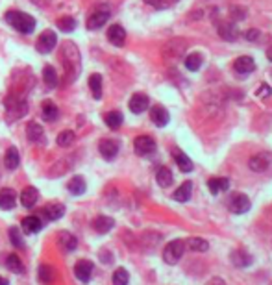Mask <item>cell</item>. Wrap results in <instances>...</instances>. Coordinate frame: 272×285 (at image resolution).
I'll list each match as a JSON object with an SVG mask.
<instances>
[{
    "instance_id": "52a82bcc",
    "label": "cell",
    "mask_w": 272,
    "mask_h": 285,
    "mask_svg": "<svg viewBox=\"0 0 272 285\" xmlns=\"http://www.w3.org/2000/svg\"><path fill=\"white\" fill-rule=\"evenodd\" d=\"M93 272H95V265L89 260H80L74 265V276L82 283H89L93 280Z\"/></svg>"
},
{
    "instance_id": "ee69618b",
    "label": "cell",
    "mask_w": 272,
    "mask_h": 285,
    "mask_svg": "<svg viewBox=\"0 0 272 285\" xmlns=\"http://www.w3.org/2000/svg\"><path fill=\"white\" fill-rule=\"evenodd\" d=\"M98 255H100V261H102L104 265H111L113 263V254H111V250H100L98 252Z\"/></svg>"
},
{
    "instance_id": "7c38bea8",
    "label": "cell",
    "mask_w": 272,
    "mask_h": 285,
    "mask_svg": "<svg viewBox=\"0 0 272 285\" xmlns=\"http://www.w3.org/2000/svg\"><path fill=\"white\" fill-rule=\"evenodd\" d=\"M230 260H231V263L235 265V267H239V269H247V267H250V265L254 263V258H252V254L248 252V250H245V248L231 250Z\"/></svg>"
},
{
    "instance_id": "7dc6e473",
    "label": "cell",
    "mask_w": 272,
    "mask_h": 285,
    "mask_svg": "<svg viewBox=\"0 0 272 285\" xmlns=\"http://www.w3.org/2000/svg\"><path fill=\"white\" fill-rule=\"evenodd\" d=\"M146 4L154 6V8H158V10H163V8H167V6L170 4L169 0H144Z\"/></svg>"
},
{
    "instance_id": "8992f818",
    "label": "cell",
    "mask_w": 272,
    "mask_h": 285,
    "mask_svg": "<svg viewBox=\"0 0 272 285\" xmlns=\"http://www.w3.org/2000/svg\"><path fill=\"white\" fill-rule=\"evenodd\" d=\"M109 15H111V11H109L108 8H104V6L97 8V10L93 11L91 15H89L87 28H89V30H98V28H102V26L109 20Z\"/></svg>"
},
{
    "instance_id": "d4e9b609",
    "label": "cell",
    "mask_w": 272,
    "mask_h": 285,
    "mask_svg": "<svg viewBox=\"0 0 272 285\" xmlns=\"http://www.w3.org/2000/svg\"><path fill=\"white\" fill-rule=\"evenodd\" d=\"M268 165H270V159H268L265 154H256V156H252L250 161H248V167H250V170H254V173H265V170H268Z\"/></svg>"
},
{
    "instance_id": "ac0fdd59",
    "label": "cell",
    "mask_w": 272,
    "mask_h": 285,
    "mask_svg": "<svg viewBox=\"0 0 272 285\" xmlns=\"http://www.w3.org/2000/svg\"><path fill=\"white\" fill-rule=\"evenodd\" d=\"M148 104H150V100L144 93H135L134 97L130 98V111L139 115V113H143L148 109Z\"/></svg>"
},
{
    "instance_id": "5bb4252c",
    "label": "cell",
    "mask_w": 272,
    "mask_h": 285,
    "mask_svg": "<svg viewBox=\"0 0 272 285\" xmlns=\"http://www.w3.org/2000/svg\"><path fill=\"white\" fill-rule=\"evenodd\" d=\"M56 43H57L56 34H54L52 30H46V32H43L41 36H39V39H37V43H36V48L39 52H43V54H46V52L54 50Z\"/></svg>"
},
{
    "instance_id": "e0dca14e",
    "label": "cell",
    "mask_w": 272,
    "mask_h": 285,
    "mask_svg": "<svg viewBox=\"0 0 272 285\" xmlns=\"http://www.w3.org/2000/svg\"><path fill=\"white\" fill-rule=\"evenodd\" d=\"M26 137H28L30 142H34V145H43V142H45V130H43L41 124L30 122V124L26 126Z\"/></svg>"
},
{
    "instance_id": "2e32d148",
    "label": "cell",
    "mask_w": 272,
    "mask_h": 285,
    "mask_svg": "<svg viewBox=\"0 0 272 285\" xmlns=\"http://www.w3.org/2000/svg\"><path fill=\"white\" fill-rule=\"evenodd\" d=\"M37 278L41 281L43 285H52L56 281L57 278V270L48 263H43L39 265V269H37Z\"/></svg>"
},
{
    "instance_id": "b9f144b4",
    "label": "cell",
    "mask_w": 272,
    "mask_h": 285,
    "mask_svg": "<svg viewBox=\"0 0 272 285\" xmlns=\"http://www.w3.org/2000/svg\"><path fill=\"white\" fill-rule=\"evenodd\" d=\"M200 65H202V56L198 52H193V54H189V56L185 58V67L189 71H198Z\"/></svg>"
},
{
    "instance_id": "8fae6325",
    "label": "cell",
    "mask_w": 272,
    "mask_h": 285,
    "mask_svg": "<svg viewBox=\"0 0 272 285\" xmlns=\"http://www.w3.org/2000/svg\"><path fill=\"white\" fill-rule=\"evenodd\" d=\"M185 48H187V43H185L184 39H172L163 46V56L169 58V60L170 58H172V60H178L185 52Z\"/></svg>"
},
{
    "instance_id": "bcb514c9",
    "label": "cell",
    "mask_w": 272,
    "mask_h": 285,
    "mask_svg": "<svg viewBox=\"0 0 272 285\" xmlns=\"http://www.w3.org/2000/svg\"><path fill=\"white\" fill-rule=\"evenodd\" d=\"M245 37H247V41H250V43H256V41L261 37V32L259 30H247L245 32Z\"/></svg>"
},
{
    "instance_id": "83f0119b",
    "label": "cell",
    "mask_w": 272,
    "mask_h": 285,
    "mask_svg": "<svg viewBox=\"0 0 272 285\" xmlns=\"http://www.w3.org/2000/svg\"><path fill=\"white\" fill-rule=\"evenodd\" d=\"M67 189H69V193L76 194V196L83 194L85 191H87V183H85V178H83V176H72V178L69 180V183H67Z\"/></svg>"
},
{
    "instance_id": "4dcf8cb0",
    "label": "cell",
    "mask_w": 272,
    "mask_h": 285,
    "mask_svg": "<svg viewBox=\"0 0 272 285\" xmlns=\"http://www.w3.org/2000/svg\"><path fill=\"white\" fill-rule=\"evenodd\" d=\"M191 194H193V182H184L180 187L174 191L172 198H174L176 202L184 204V202H187V200H191Z\"/></svg>"
},
{
    "instance_id": "74e56055",
    "label": "cell",
    "mask_w": 272,
    "mask_h": 285,
    "mask_svg": "<svg viewBox=\"0 0 272 285\" xmlns=\"http://www.w3.org/2000/svg\"><path fill=\"white\" fill-rule=\"evenodd\" d=\"M130 283V272L124 267L115 269V272L111 274V285H128Z\"/></svg>"
},
{
    "instance_id": "d590c367",
    "label": "cell",
    "mask_w": 272,
    "mask_h": 285,
    "mask_svg": "<svg viewBox=\"0 0 272 285\" xmlns=\"http://www.w3.org/2000/svg\"><path fill=\"white\" fill-rule=\"evenodd\" d=\"M43 80H45V86L48 89H54L57 86V72L52 65H46L43 69Z\"/></svg>"
},
{
    "instance_id": "277c9868",
    "label": "cell",
    "mask_w": 272,
    "mask_h": 285,
    "mask_svg": "<svg viewBox=\"0 0 272 285\" xmlns=\"http://www.w3.org/2000/svg\"><path fill=\"white\" fill-rule=\"evenodd\" d=\"M6 107H8V121H15V119H21L26 115V109H28V106H26V102L22 97H8V100H6Z\"/></svg>"
},
{
    "instance_id": "603a6c76",
    "label": "cell",
    "mask_w": 272,
    "mask_h": 285,
    "mask_svg": "<svg viewBox=\"0 0 272 285\" xmlns=\"http://www.w3.org/2000/svg\"><path fill=\"white\" fill-rule=\"evenodd\" d=\"M108 39L111 45L115 46H123L126 43V32L120 24H111L108 30Z\"/></svg>"
},
{
    "instance_id": "cb8c5ba5",
    "label": "cell",
    "mask_w": 272,
    "mask_h": 285,
    "mask_svg": "<svg viewBox=\"0 0 272 285\" xmlns=\"http://www.w3.org/2000/svg\"><path fill=\"white\" fill-rule=\"evenodd\" d=\"M21 226L26 234L36 235L43 230V220L39 219V217H36V215H30V217H24V219H22Z\"/></svg>"
},
{
    "instance_id": "9c48e42d",
    "label": "cell",
    "mask_w": 272,
    "mask_h": 285,
    "mask_svg": "<svg viewBox=\"0 0 272 285\" xmlns=\"http://www.w3.org/2000/svg\"><path fill=\"white\" fill-rule=\"evenodd\" d=\"M134 150L137 156H150L156 152V141L150 135H139L134 141Z\"/></svg>"
},
{
    "instance_id": "f907efd6",
    "label": "cell",
    "mask_w": 272,
    "mask_h": 285,
    "mask_svg": "<svg viewBox=\"0 0 272 285\" xmlns=\"http://www.w3.org/2000/svg\"><path fill=\"white\" fill-rule=\"evenodd\" d=\"M32 2L37 6H41V8H45L46 4H50V0H32Z\"/></svg>"
},
{
    "instance_id": "681fc988",
    "label": "cell",
    "mask_w": 272,
    "mask_h": 285,
    "mask_svg": "<svg viewBox=\"0 0 272 285\" xmlns=\"http://www.w3.org/2000/svg\"><path fill=\"white\" fill-rule=\"evenodd\" d=\"M205 285H226V283H224V281H222L221 278H211V280L207 281Z\"/></svg>"
},
{
    "instance_id": "f1b7e54d",
    "label": "cell",
    "mask_w": 272,
    "mask_h": 285,
    "mask_svg": "<svg viewBox=\"0 0 272 285\" xmlns=\"http://www.w3.org/2000/svg\"><path fill=\"white\" fill-rule=\"evenodd\" d=\"M6 269L13 272V274H24L26 272L24 263H22V260L17 254H10L6 258Z\"/></svg>"
},
{
    "instance_id": "484cf974",
    "label": "cell",
    "mask_w": 272,
    "mask_h": 285,
    "mask_svg": "<svg viewBox=\"0 0 272 285\" xmlns=\"http://www.w3.org/2000/svg\"><path fill=\"white\" fill-rule=\"evenodd\" d=\"M156 182H158L159 187L167 189L174 182V174H172V170H170L169 167H159L158 170H156Z\"/></svg>"
},
{
    "instance_id": "3957f363",
    "label": "cell",
    "mask_w": 272,
    "mask_h": 285,
    "mask_svg": "<svg viewBox=\"0 0 272 285\" xmlns=\"http://www.w3.org/2000/svg\"><path fill=\"white\" fill-rule=\"evenodd\" d=\"M185 241L184 239H172L170 243L165 244L163 248V261L167 265H176L185 254Z\"/></svg>"
},
{
    "instance_id": "6da1fadb",
    "label": "cell",
    "mask_w": 272,
    "mask_h": 285,
    "mask_svg": "<svg viewBox=\"0 0 272 285\" xmlns=\"http://www.w3.org/2000/svg\"><path fill=\"white\" fill-rule=\"evenodd\" d=\"M62 61L69 80L78 78V74L82 71V58H80L78 46L72 41H63L62 43Z\"/></svg>"
},
{
    "instance_id": "7bdbcfd3",
    "label": "cell",
    "mask_w": 272,
    "mask_h": 285,
    "mask_svg": "<svg viewBox=\"0 0 272 285\" xmlns=\"http://www.w3.org/2000/svg\"><path fill=\"white\" fill-rule=\"evenodd\" d=\"M57 28L65 34H71L74 28H76V20L72 19V17H62V19L57 20Z\"/></svg>"
},
{
    "instance_id": "c3c4849f",
    "label": "cell",
    "mask_w": 272,
    "mask_h": 285,
    "mask_svg": "<svg viewBox=\"0 0 272 285\" xmlns=\"http://www.w3.org/2000/svg\"><path fill=\"white\" fill-rule=\"evenodd\" d=\"M230 13L231 15H235V19H243V17H245V11H241L239 8H231Z\"/></svg>"
},
{
    "instance_id": "60d3db41",
    "label": "cell",
    "mask_w": 272,
    "mask_h": 285,
    "mask_svg": "<svg viewBox=\"0 0 272 285\" xmlns=\"http://www.w3.org/2000/svg\"><path fill=\"white\" fill-rule=\"evenodd\" d=\"M8 234H10V241L13 246H17V248H24L26 243H24V237H22V234H21V230L15 228V226H11Z\"/></svg>"
},
{
    "instance_id": "ba28073f",
    "label": "cell",
    "mask_w": 272,
    "mask_h": 285,
    "mask_svg": "<svg viewBox=\"0 0 272 285\" xmlns=\"http://www.w3.org/2000/svg\"><path fill=\"white\" fill-rule=\"evenodd\" d=\"M118 150H120V145H118L117 139H102L98 145V152L106 161H113L117 158Z\"/></svg>"
},
{
    "instance_id": "7a4b0ae2",
    "label": "cell",
    "mask_w": 272,
    "mask_h": 285,
    "mask_svg": "<svg viewBox=\"0 0 272 285\" xmlns=\"http://www.w3.org/2000/svg\"><path fill=\"white\" fill-rule=\"evenodd\" d=\"M6 20L10 22L11 28H15L21 34H32L34 28H36V19L28 15V13H22V11H8Z\"/></svg>"
},
{
    "instance_id": "f6af8a7d",
    "label": "cell",
    "mask_w": 272,
    "mask_h": 285,
    "mask_svg": "<svg viewBox=\"0 0 272 285\" xmlns=\"http://www.w3.org/2000/svg\"><path fill=\"white\" fill-rule=\"evenodd\" d=\"M256 95H257L259 98H267V97H270V95H272V89L267 86V83H261V87L257 89Z\"/></svg>"
},
{
    "instance_id": "44dd1931",
    "label": "cell",
    "mask_w": 272,
    "mask_h": 285,
    "mask_svg": "<svg viewBox=\"0 0 272 285\" xmlns=\"http://www.w3.org/2000/svg\"><path fill=\"white\" fill-rule=\"evenodd\" d=\"M233 71L239 74H250L256 71V61L252 60L250 56H241L233 61Z\"/></svg>"
},
{
    "instance_id": "f5cc1de1",
    "label": "cell",
    "mask_w": 272,
    "mask_h": 285,
    "mask_svg": "<svg viewBox=\"0 0 272 285\" xmlns=\"http://www.w3.org/2000/svg\"><path fill=\"white\" fill-rule=\"evenodd\" d=\"M267 58H268V61H272V46L267 50Z\"/></svg>"
},
{
    "instance_id": "11a10c76",
    "label": "cell",
    "mask_w": 272,
    "mask_h": 285,
    "mask_svg": "<svg viewBox=\"0 0 272 285\" xmlns=\"http://www.w3.org/2000/svg\"><path fill=\"white\" fill-rule=\"evenodd\" d=\"M270 285H272V283H270Z\"/></svg>"
},
{
    "instance_id": "e575fe53",
    "label": "cell",
    "mask_w": 272,
    "mask_h": 285,
    "mask_svg": "<svg viewBox=\"0 0 272 285\" xmlns=\"http://www.w3.org/2000/svg\"><path fill=\"white\" fill-rule=\"evenodd\" d=\"M89 89H91L93 97L97 98V100H100L102 98V76L100 74H91L89 76Z\"/></svg>"
},
{
    "instance_id": "5b68a950",
    "label": "cell",
    "mask_w": 272,
    "mask_h": 285,
    "mask_svg": "<svg viewBox=\"0 0 272 285\" xmlns=\"http://www.w3.org/2000/svg\"><path fill=\"white\" fill-rule=\"evenodd\" d=\"M250 198H248L245 193H233L230 196V202H228V208H230L231 213L235 215H243L247 213L248 209H250Z\"/></svg>"
},
{
    "instance_id": "d6a6232c",
    "label": "cell",
    "mask_w": 272,
    "mask_h": 285,
    "mask_svg": "<svg viewBox=\"0 0 272 285\" xmlns=\"http://www.w3.org/2000/svg\"><path fill=\"white\" fill-rule=\"evenodd\" d=\"M228 187H230V180L228 178H209V182H207V189H209L211 194L228 191Z\"/></svg>"
},
{
    "instance_id": "836d02e7",
    "label": "cell",
    "mask_w": 272,
    "mask_h": 285,
    "mask_svg": "<svg viewBox=\"0 0 272 285\" xmlns=\"http://www.w3.org/2000/svg\"><path fill=\"white\" fill-rule=\"evenodd\" d=\"M185 246L193 252H207L209 250V243L207 239H202V237H189L185 241Z\"/></svg>"
},
{
    "instance_id": "7402d4cb",
    "label": "cell",
    "mask_w": 272,
    "mask_h": 285,
    "mask_svg": "<svg viewBox=\"0 0 272 285\" xmlns=\"http://www.w3.org/2000/svg\"><path fill=\"white\" fill-rule=\"evenodd\" d=\"M172 158H174L176 165H178V168H180L182 173H193V168H195V163L191 161L189 156H185L182 150L174 148V150H172Z\"/></svg>"
},
{
    "instance_id": "f35d334b",
    "label": "cell",
    "mask_w": 272,
    "mask_h": 285,
    "mask_svg": "<svg viewBox=\"0 0 272 285\" xmlns=\"http://www.w3.org/2000/svg\"><path fill=\"white\" fill-rule=\"evenodd\" d=\"M106 124H108L111 130H118V128L123 126V113L120 111H109L106 117H104Z\"/></svg>"
},
{
    "instance_id": "f546056e",
    "label": "cell",
    "mask_w": 272,
    "mask_h": 285,
    "mask_svg": "<svg viewBox=\"0 0 272 285\" xmlns=\"http://www.w3.org/2000/svg\"><path fill=\"white\" fill-rule=\"evenodd\" d=\"M37 200H39V191H37L36 187H26L21 193V204L24 208H28V209L34 208L37 204Z\"/></svg>"
},
{
    "instance_id": "8d00e7d4",
    "label": "cell",
    "mask_w": 272,
    "mask_h": 285,
    "mask_svg": "<svg viewBox=\"0 0 272 285\" xmlns=\"http://www.w3.org/2000/svg\"><path fill=\"white\" fill-rule=\"evenodd\" d=\"M41 109H43V119H45L46 122H52V121H56L57 119V107L52 100L43 102Z\"/></svg>"
},
{
    "instance_id": "ab89813d",
    "label": "cell",
    "mask_w": 272,
    "mask_h": 285,
    "mask_svg": "<svg viewBox=\"0 0 272 285\" xmlns=\"http://www.w3.org/2000/svg\"><path fill=\"white\" fill-rule=\"evenodd\" d=\"M74 141H76V135H74V132H71V130H65V132H62L59 135H57V139H56L57 147H62V148L71 147Z\"/></svg>"
},
{
    "instance_id": "1f68e13d",
    "label": "cell",
    "mask_w": 272,
    "mask_h": 285,
    "mask_svg": "<svg viewBox=\"0 0 272 285\" xmlns=\"http://www.w3.org/2000/svg\"><path fill=\"white\" fill-rule=\"evenodd\" d=\"M219 34H221L222 39H226V41H235L237 36H239V32H237L235 24H231V22H219Z\"/></svg>"
},
{
    "instance_id": "d6986e66",
    "label": "cell",
    "mask_w": 272,
    "mask_h": 285,
    "mask_svg": "<svg viewBox=\"0 0 272 285\" xmlns=\"http://www.w3.org/2000/svg\"><path fill=\"white\" fill-rule=\"evenodd\" d=\"M17 206V193L13 189L10 187H4L0 189V209H4V211H10Z\"/></svg>"
},
{
    "instance_id": "ffe728a7",
    "label": "cell",
    "mask_w": 272,
    "mask_h": 285,
    "mask_svg": "<svg viewBox=\"0 0 272 285\" xmlns=\"http://www.w3.org/2000/svg\"><path fill=\"white\" fill-rule=\"evenodd\" d=\"M150 121L154 122L156 126L163 128V126H167V124H169L170 115H169V111H167L163 106H154L152 109H150Z\"/></svg>"
},
{
    "instance_id": "816d5d0a",
    "label": "cell",
    "mask_w": 272,
    "mask_h": 285,
    "mask_svg": "<svg viewBox=\"0 0 272 285\" xmlns=\"http://www.w3.org/2000/svg\"><path fill=\"white\" fill-rule=\"evenodd\" d=\"M0 285H10V281L6 280V278H2V276H0Z\"/></svg>"
},
{
    "instance_id": "9a60e30c",
    "label": "cell",
    "mask_w": 272,
    "mask_h": 285,
    "mask_svg": "<svg viewBox=\"0 0 272 285\" xmlns=\"http://www.w3.org/2000/svg\"><path fill=\"white\" fill-rule=\"evenodd\" d=\"M57 246H59V250L65 252V254L76 250L78 248L76 235H72L71 232H62V234H57Z\"/></svg>"
},
{
    "instance_id": "db71d44e",
    "label": "cell",
    "mask_w": 272,
    "mask_h": 285,
    "mask_svg": "<svg viewBox=\"0 0 272 285\" xmlns=\"http://www.w3.org/2000/svg\"><path fill=\"white\" fill-rule=\"evenodd\" d=\"M169 2H176V0H169Z\"/></svg>"
},
{
    "instance_id": "4fadbf2b",
    "label": "cell",
    "mask_w": 272,
    "mask_h": 285,
    "mask_svg": "<svg viewBox=\"0 0 272 285\" xmlns=\"http://www.w3.org/2000/svg\"><path fill=\"white\" fill-rule=\"evenodd\" d=\"M91 226H93V230H95L97 234L106 235V234H109V232L115 228V220L111 219V217H108V215H97V217L93 219Z\"/></svg>"
},
{
    "instance_id": "30bf717a",
    "label": "cell",
    "mask_w": 272,
    "mask_h": 285,
    "mask_svg": "<svg viewBox=\"0 0 272 285\" xmlns=\"http://www.w3.org/2000/svg\"><path fill=\"white\" fill-rule=\"evenodd\" d=\"M41 215L45 217L46 222H54V220H59L65 215V206L59 202H50L46 204L45 208L41 209Z\"/></svg>"
},
{
    "instance_id": "4316f807",
    "label": "cell",
    "mask_w": 272,
    "mask_h": 285,
    "mask_svg": "<svg viewBox=\"0 0 272 285\" xmlns=\"http://www.w3.org/2000/svg\"><path fill=\"white\" fill-rule=\"evenodd\" d=\"M19 163H21V154L15 147H10L4 154V167L8 170H15L19 167Z\"/></svg>"
}]
</instances>
